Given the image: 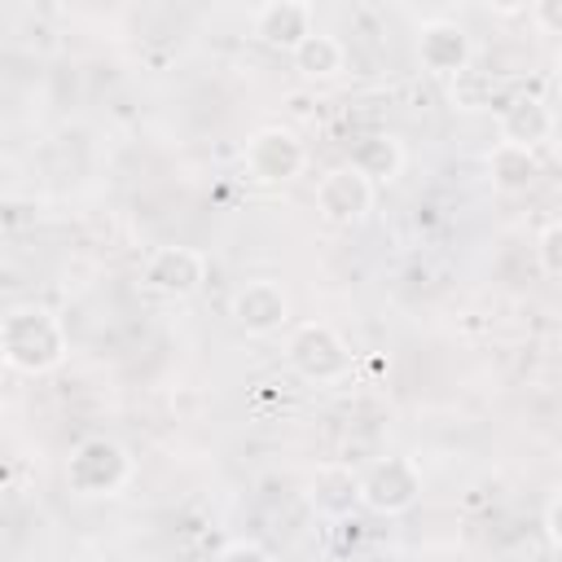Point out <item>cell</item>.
I'll return each mask as SVG.
<instances>
[{"label": "cell", "mask_w": 562, "mask_h": 562, "mask_svg": "<svg viewBox=\"0 0 562 562\" xmlns=\"http://www.w3.org/2000/svg\"><path fill=\"white\" fill-rule=\"evenodd\" d=\"M0 356L9 369L26 373V378L53 373L66 360V329L48 307L18 303L0 321Z\"/></svg>", "instance_id": "obj_1"}, {"label": "cell", "mask_w": 562, "mask_h": 562, "mask_svg": "<svg viewBox=\"0 0 562 562\" xmlns=\"http://www.w3.org/2000/svg\"><path fill=\"white\" fill-rule=\"evenodd\" d=\"M285 360L290 369L303 378V382H316V386H329V382H342L351 373V347L342 342V334L325 321H303L290 329L285 338Z\"/></svg>", "instance_id": "obj_2"}, {"label": "cell", "mask_w": 562, "mask_h": 562, "mask_svg": "<svg viewBox=\"0 0 562 562\" xmlns=\"http://www.w3.org/2000/svg\"><path fill=\"white\" fill-rule=\"evenodd\" d=\"M127 479H132V457L110 435H88L66 461V483L79 496H114Z\"/></svg>", "instance_id": "obj_3"}, {"label": "cell", "mask_w": 562, "mask_h": 562, "mask_svg": "<svg viewBox=\"0 0 562 562\" xmlns=\"http://www.w3.org/2000/svg\"><path fill=\"white\" fill-rule=\"evenodd\" d=\"M422 496V470L408 457H382L360 474V505L391 518L413 509Z\"/></svg>", "instance_id": "obj_4"}, {"label": "cell", "mask_w": 562, "mask_h": 562, "mask_svg": "<svg viewBox=\"0 0 562 562\" xmlns=\"http://www.w3.org/2000/svg\"><path fill=\"white\" fill-rule=\"evenodd\" d=\"M303 167H307V149H303V140L290 127L268 123V127L250 132V140H246V171H250V180H259V184H290Z\"/></svg>", "instance_id": "obj_5"}, {"label": "cell", "mask_w": 562, "mask_h": 562, "mask_svg": "<svg viewBox=\"0 0 562 562\" xmlns=\"http://www.w3.org/2000/svg\"><path fill=\"white\" fill-rule=\"evenodd\" d=\"M140 277H145V290H154L162 299H189L206 281V255L193 246H158L145 259Z\"/></svg>", "instance_id": "obj_6"}, {"label": "cell", "mask_w": 562, "mask_h": 562, "mask_svg": "<svg viewBox=\"0 0 562 562\" xmlns=\"http://www.w3.org/2000/svg\"><path fill=\"white\" fill-rule=\"evenodd\" d=\"M316 211L329 220V224H360L369 211H373V184L351 167H329L316 184Z\"/></svg>", "instance_id": "obj_7"}, {"label": "cell", "mask_w": 562, "mask_h": 562, "mask_svg": "<svg viewBox=\"0 0 562 562\" xmlns=\"http://www.w3.org/2000/svg\"><path fill=\"white\" fill-rule=\"evenodd\" d=\"M233 321L250 338H268L290 321V294L277 281H246L233 294Z\"/></svg>", "instance_id": "obj_8"}, {"label": "cell", "mask_w": 562, "mask_h": 562, "mask_svg": "<svg viewBox=\"0 0 562 562\" xmlns=\"http://www.w3.org/2000/svg\"><path fill=\"white\" fill-rule=\"evenodd\" d=\"M255 40H263L268 48L294 53L312 31H316V13L303 0H268L255 9Z\"/></svg>", "instance_id": "obj_9"}, {"label": "cell", "mask_w": 562, "mask_h": 562, "mask_svg": "<svg viewBox=\"0 0 562 562\" xmlns=\"http://www.w3.org/2000/svg\"><path fill=\"white\" fill-rule=\"evenodd\" d=\"M470 35L448 18H435L417 31V61L430 75H461L470 66Z\"/></svg>", "instance_id": "obj_10"}, {"label": "cell", "mask_w": 562, "mask_h": 562, "mask_svg": "<svg viewBox=\"0 0 562 562\" xmlns=\"http://www.w3.org/2000/svg\"><path fill=\"white\" fill-rule=\"evenodd\" d=\"M549 136H553V110H549L544 97L522 92V97H514V101L501 110V140L522 145V149H536V145H544Z\"/></svg>", "instance_id": "obj_11"}, {"label": "cell", "mask_w": 562, "mask_h": 562, "mask_svg": "<svg viewBox=\"0 0 562 562\" xmlns=\"http://www.w3.org/2000/svg\"><path fill=\"white\" fill-rule=\"evenodd\" d=\"M369 184H391L395 176H400V167H404V149H400V140L391 136V132H369V136H360L356 145H351V158H347Z\"/></svg>", "instance_id": "obj_12"}, {"label": "cell", "mask_w": 562, "mask_h": 562, "mask_svg": "<svg viewBox=\"0 0 562 562\" xmlns=\"http://www.w3.org/2000/svg\"><path fill=\"white\" fill-rule=\"evenodd\" d=\"M487 176H492V184L501 193H527L540 180V158H536V149H522V145L501 140L487 154Z\"/></svg>", "instance_id": "obj_13"}, {"label": "cell", "mask_w": 562, "mask_h": 562, "mask_svg": "<svg viewBox=\"0 0 562 562\" xmlns=\"http://www.w3.org/2000/svg\"><path fill=\"white\" fill-rule=\"evenodd\" d=\"M290 61H294V70H299L303 79H334V75L347 66V48H342V40H334V35H325V31H312V35L290 53Z\"/></svg>", "instance_id": "obj_14"}, {"label": "cell", "mask_w": 562, "mask_h": 562, "mask_svg": "<svg viewBox=\"0 0 562 562\" xmlns=\"http://www.w3.org/2000/svg\"><path fill=\"white\" fill-rule=\"evenodd\" d=\"M312 501H316L321 514L342 518L351 505H360V479L347 474V470H338V465H329V470L316 474V483H312Z\"/></svg>", "instance_id": "obj_15"}, {"label": "cell", "mask_w": 562, "mask_h": 562, "mask_svg": "<svg viewBox=\"0 0 562 562\" xmlns=\"http://www.w3.org/2000/svg\"><path fill=\"white\" fill-rule=\"evenodd\" d=\"M536 259L549 277H562V220H553L540 237H536Z\"/></svg>", "instance_id": "obj_16"}, {"label": "cell", "mask_w": 562, "mask_h": 562, "mask_svg": "<svg viewBox=\"0 0 562 562\" xmlns=\"http://www.w3.org/2000/svg\"><path fill=\"white\" fill-rule=\"evenodd\" d=\"M215 562H277V558H272L263 544H255V540H233V544L220 549Z\"/></svg>", "instance_id": "obj_17"}, {"label": "cell", "mask_w": 562, "mask_h": 562, "mask_svg": "<svg viewBox=\"0 0 562 562\" xmlns=\"http://www.w3.org/2000/svg\"><path fill=\"white\" fill-rule=\"evenodd\" d=\"M531 22L544 35H562V0H536L531 4Z\"/></svg>", "instance_id": "obj_18"}, {"label": "cell", "mask_w": 562, "mask_h": 562, "mask_svg": "<svg viewBox=\"0 0 562 562\" xmlns=\"http://www.w3.org/2000/svg\"><path fill=\"white\" fill-rule=\"evenodd\" d=\"M544 531H549V540L562 549V492L544 505Z\"/></svg>", "instance_id": "obj_19"}]
</instances>
